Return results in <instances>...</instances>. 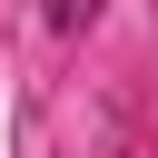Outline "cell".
Segmentation results:
<instances>
[{
  "label": "cell",
  "instance_id": "cell-1",
  "mask_svg": "<svg viewBox=\"0 0 158 158\" xmlns=\"http://www.w3.org/2000/svg\"><path fill=\"white\" fill-rule=\"evenodd\" d=\"M99 20V0H49V30H89Z\"/></svg>",
  "mask_w": 158,
  "mask_h": 158
}]
</instances>
